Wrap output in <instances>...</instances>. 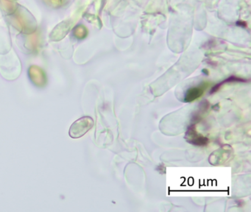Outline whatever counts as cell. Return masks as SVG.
I'll return each instance as SVG.
<instances>
[{
    "label": "cell",
    "instance_id": "obj_1",
    "mask_svg": "<svg viewBox=\"0 0 251 212\" xmlns=\"http://www.w3.org/2000/svg\"><path fill=\"white\" fill-rule=\"evenodd\" d=\"M94 120L89 116L80 118L70 127V135L77 138L84 135L93 127Z\"/></svg>",
    "mask_w": 251,
    "mask_h": 212
},
{
    "label": "cell",
    "instance_id": "obj_2",
    "mask_svg": "<svg viewBox=\"0 0 251 212\" xmlns=\"http://www.w3.org/2000/svg\"><path fill=\"white\" fill-rule=\"evenodd\" d=\"M185 138L188 142L193 144V145L198 146V147H203V146L207 145L209 142L208 138L198 133L195 125H191L188 128Z\"/></svg>",
    "mask_w": 251,
    "mask_h": 212
},
{
    "label": "cell",
    "instance_id": "obj_3",
    "mask_svg": "<svg viewBox=\"0 0 251 212\" xmlns=\"http://www.w3.org/2000/svg\"><path fill=\"white\" fill-rule=\"evenodd\" d=\"M206 88V84H201L198 86L189 88L185 94L184 101L186 103H191L198 100L203 94Z\"/></svg>",
    "mask_w": 251,
    "mask_h": 212
},
{
    "label": "cell",
    "instance_id": "obj_4",
    "mask_svg": "<svg viewBox=\"0 0 251 212\" xmlns=\"http://www.w3.org/2000/svg\"><path fill=\"white\" fill-rule=\"evenodd\" d=\"M245 81H246L245 80L242 79V78H236V77L234 76L230 77L228 79L226 80L220 82V83H219L218 85L214 86V88L211 89V94H212V93H214L215 91H217V90L219 89V88L221 86V85H223V84L227 83V82H245Z\"/></svg>",
    "mask_w": 251,
    "mask_h": 212
}]
</instances>
